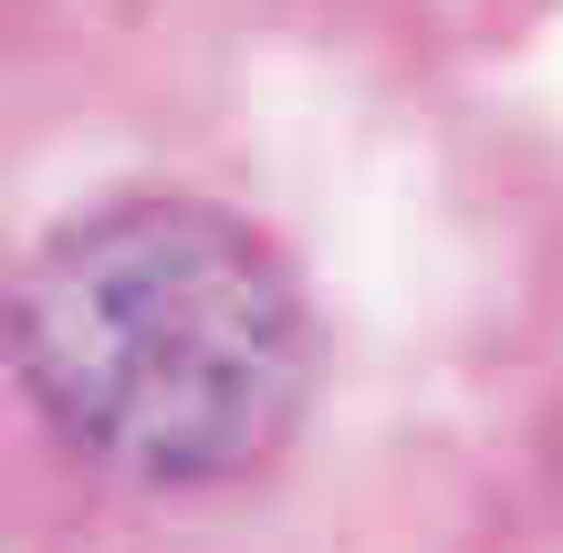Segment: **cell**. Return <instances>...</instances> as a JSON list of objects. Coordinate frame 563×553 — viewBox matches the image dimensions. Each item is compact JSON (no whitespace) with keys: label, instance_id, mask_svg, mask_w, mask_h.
Instances as JSON below:
<instances>
[{"label":"cell","instance_id":"6da1fadb","mask_svg":"<svg viewBox=\"0 0 563 553\" xmlns=\"http://www.w3.org/2000/svg\"><path fill=\"white\" fill-rule=\"evenodd\" d=\"M32 408L104 471L209 491L262 471L313 408V303L220 199L136 188L74 209L0 292Z\"/></svg>","mask_w":563,"mask_h":553}]
</instances>
